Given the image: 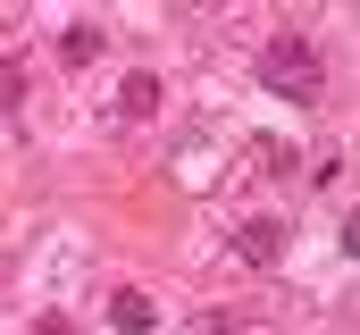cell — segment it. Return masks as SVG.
I'll return each mask as SVG.
<instances>
[{
    "instance_id": "cell-3",
    "label": "cell",
    "mask_w": 360,
    "mask_h": 335,
    "mask_svg": "<svg viewBox=\"0 0 360 335\" xmlns=\"http://www.w3.org/2000/svg\"><path fill=\"white\" fill-rule=\"evenodd\" d=\"M101 51H109V25H101V17H76V25H59V59H68V68H92Z\"/></svg>"
},
{
    "instance_id": "cell-6",
    "label": "cell",
    "mask_w": 360,
    "mask_h": 335,
    "mask_svg": "<svg viewBox=\"0 0 360 335\" xmlns=\"http://www.w3.org/2000/svg\"><path fill=\"white\" fill-rule=\"evenodd\" d=\"M25 101V59H0V118Z\"/></svg>"
},
{
    "instance_id": "cell-4",
    "label": "cell",
    "mask_w": 360,
    "mask_h": 335,
    "mask_svg": "<svg viewBox=\"0 0 360 335\" xmlns=\"http://www.w3.org/2000/svg\"><path fill=\"white\" fill-rule=\"evenodd\" d=\"M117 118H126V126H143V118H160V76H151V68H134V76L117 84Z\"/></svg>"
},
{
    "instance_id": "cell-5",
    "label": "cell",
    "mask_w": 360,
    "mask_h": 335,
    "mask_svg": "<svg viewBox=\"0 0 360 335\" xmlns=\"http://www.w3.org/2000/svg\"><path fill=\"white\" fill-rule=\"evenodd\" d=\"M109 327H126V335H151V327H160V310H151V293H134V285H117V293H109Z\"/></svg>"
},
{
    "instance_id": "cell-2",
    "label": "cell",
    "mask_w": 360,
    "mask_h": 335,
    "mask_svg": "<svg viewBox=\"0 0 360 335\" xmlns=\"http://www.w3.org/2000/svg\"><path fill=\"white\" fill-rule=\"evenodd\" d=\"M235 260H243V268H276V260H285V218H276V210H252V218L235 227Z\"/></svg>"
},
{
    "instance_id": "cell-1",
    "label": "cell",
    "mask_w": 360,
    "mask_h": 335,
    "mask_svg": "<svg viewBox=\"0 0 360 335\" xmlns=\"http://www.w3.org/2000/svg\"><path fill=\"white\" fill-rule=\"evenodd\" d=\"M260 84H269L276 101H319V92H327L319 42H310V34H269V42H260Z\"/></svg>"
}]
</instances>
